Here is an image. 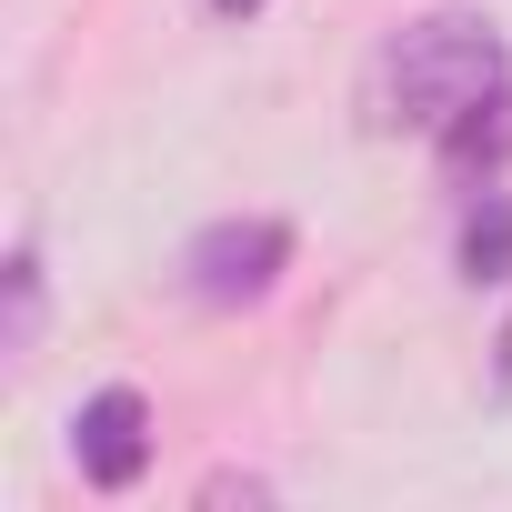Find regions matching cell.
Returning a JSON list of instances; mask_svg holds the SVG:
<instances>
[{"instance_id": "6da1fadb", "label": "cell", "mask_w": 512, "mask_h": 512, "mask_svg": "<svg viewBox=\"0 0 512 512\" xmlns=\"http://www.w3.org/2000/svg\"><path fill=\"white\" fill-rule=\"evenodd\" d=\"M512 61H502V31L482 11H422L382 41L372 61V121L392 131H442L452 111H472L482 91H502Z\"/></svg>"}, {"instance_id": "7a4b0ae2", "label": "cell", "mask_w": 512, "mask_h": 512, "mask_svg": "<svg viewBox=\"0 0 512 512\" xmlns=\"http://www.w3.org/2000/svg\"><path fill=\"white\" fill-rule=\"evenodd\" d=\"M282 272H292V221H272V211L211 221V231H191V251H181V282H191L201 312H251V302H272Z\"/></svg>"}, {"instance_id": "3957f363", "label": "cell", "mask_w": 512, "mask_h": 512, "mask_svg": "<svg viewBox=\"0 0 512 512\" xmlns=\"http://www.w3.org/2000/svg\"><path fill=\"white\" fill-rule=\"evenodd\" d=\"M71 462H81L91 492H131V482L151 472V402H141L131 382H101V392L71 412Z\"/></svg>"}, {"instance_id": "277c9868", "label": "cell", "mask_w": 512, "mask_h": 512, "mask_svg": "<svg viewBox=\"0 0 512 512\" xmlns=\"http://www.w3.org/2000/svg\"><path fill=\"white\" fill-rule=\"evenodd\" d=\"M432 151H442V171H452L462 191H482V181L512 161V81H502V91H482L472 111H452V121L432 131Z\"/></svg>"}, {"instance_id": "5b68a950", "label": "cell", "mask_w": 512, "mask_h": 512, "mask_svg": "<svg viewBox=\"0 0 512 512\" xmlns=\"http://www.w3.org/2000/svg\"><path fill=\"white\" fill-rule=\"evenodd\" d=\"M462 282H512V191H472V211H462Z\"/></svg>"}, {"instance_id": "8992f818", "label": "cell", "mask_w": 512, "mask_h": 512, "mask_svg": "<svg viewBox=\"0 0 512 512\" xmlns=\"http://www.w3.org/2000/svg\"><path fill=\"white\" fill-rule=\"evenodd\" d=\"M0 292H11V312H0V352H11V362H31V342H41V302H51V292H41V251H31V241L11 251Z\"/></svg>"}, {"instance_id": "52a82bcc", "label": "cell", "mask_w": 512, "mask_h": 512, "mask_svg": "<svg viewBox=\"0 0 512 512\" xmlns=\"http://www.w3.org/2000/svg\"><path fill=\"white\" fill-rule=\"evenodd\" d=\"M201 502H272V482H262V472H241V482L221 472V482H201Z\"/></svg>"}, {"instance_id": "ba28073f", "label": "cell", "mask_w": 512, "mask_h": 512, "mask_svg": "<svg viewBox=\"0 0 512 512\" xmlns=\"http://www.w3.org/2000/svg\"><path fill=\"white\" fill-rule=\"evenodd\" d=\"M211 11H221V21H251V11H272V0H211Z\"/></svg>"}, {"instance_id": "9c48e42d", "label": "cell", "mask_w": 512, "mask_h": 512, "mask_svg": "<svg viewBox=\"0 0 512 512\" xmlns=\"http://www.w3.org/2000/svg\"><path fill=\"white\" fill-rule=\"evenodd\" d=\"M502 392H512V322H502Z\"/></svg>"}]
</instances>
